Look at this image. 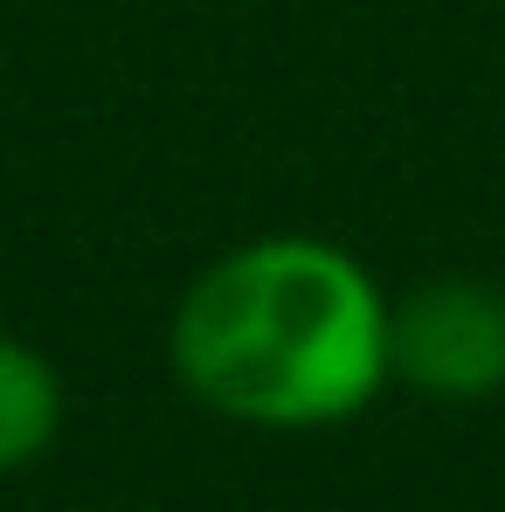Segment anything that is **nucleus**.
<instances>
[{
  "instance_id": "f257e3e1",
  "label": "nucleus",
  "mask_w": 505,
  "mask_h": 512,
  "mask_svg": "<svg viewBox=\"0 0 505 512\" xmlns=\"http://www.w3.org/2000/svg\"><path fill=\"white\" fill-rule=\"evenodd\" d=\"M388 284L312 229H263L187 277L167 319L173 381L222 423L333 429L395 381Z\"/></svg>"
},
{
  "instance_id": "7ed1b4c3",
  "label": "nucleus",
  "mask_w": 505,
  "mask_h": 512,
  "mask_svg": "<svg viewBox=\"0 0 505 512\" xmlns=\"http://www.w3.org/2000/svg\"><path fill=\"white\" fill-rule=\"evenodd\" d=\"M63 436V374L42 346L0 333V478L28 471Z\"/></svg>"
},
{
  "instance_id": "f03ea898",
  "label": "nucleus",
  "mask_w": 505,
  "mask_h": 512,
  "mask_svg": "<svg viewBox=\"0 0 505 512\" xmlns=\"http://www.w3.org/2000/svg\"><path fill=\"white\" fill-rule=\"evenodd\" d=\"M395 381L429 402H485L505 388V284L422 277L388 312Z\"/></svg>"
}]
</instances>
